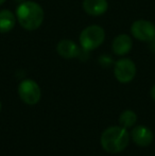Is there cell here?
<instances>
[{"instance_id": "cell-1", "label": "cell", "mask_w": 155, "mask_h": 156, "mask_svg": "<svg viewBox=\"0 0 155 156\" xmlns=\"http://www.w3.org/2000/svg\"><path fill=\"white\" fill-rule=\"evenodd\" d=\"M18 23L28 31H34L41 27L45 18L43 6L35 1H23L16 9Z\"/></svg>"}, {"instance_id": "cell-2", "label": "cell", "mask_w": 155, "mask_h": 156, "mask_svg": "<svg viewBox=\"0 0 155 156\" xmlns=\"http://www.w3.org/2000/svg\"><path fill=\"white\" fill-rule=\"evenodd\" d=\"M130 136L123 126H111L101 135V146L108 153L122 152L128 147Z\"/></svg>"}, {"instance_id": "cell-3", "label": "cell", "mask_w": 155, "mask_h": 156, "mask_svg": "<svg viewBox=\"0 0 155 156\" xmlns=\"http://www.w3.org/2000/svg\"><path fill=\"white\" fill-rule=\"evenodd\" d=\"M79 39L82 50L89 52L99 48L104 43L105 31L101 26L90 25L82 30Z\"/></svg>"}, {"instance_id": "cell-4", "label": "cell", "mask_w": 155, "mask_h": 156, "mask_svg": "<svg viewBox=\"0 0 155 156\" xmlns=\"http://www.w3.org/2000/svg\"><path fill=\"white\" fill-rule=\"evenodd\" d=\"M18 94L20 97L21 101L26 104L34 105L38 103L41 97V87L35 81L26 79L21 81L18 85Z\"/></svg>"}, {"instance_id": "cell-5", "label": "cell", "mask_w": 155, "mask_h": 156, "mask_svg": "<svg viewBox=\"0 0 155 156\" xmlns=\"http://www.w3.org/2000/svg\"><path fill=\"white\" fill-rule=\"evenodd\" d=\"M114 74L118 82L130 83L136 76V65L130 58H121L115 63Z\"/></svg>"}, {"instance_id": "cell-6", "label": "cell", "mask_w": 155, "mask_h": 156, "mask_svg": "<svg viewBox=\"0 0 155 156\" xmlns=\"http://www.w3.org/2000/svg\"><path fill=\"white\" fill-rule=\"evenodd\" d=\"M131 34L138 41L149 43L155 37V25L146 19L135 20L131 26Z\"/></svg>"}, {"instance_id": "cell-7", "label": "cell", "mask_w": 155, "mask_h": 156, "mask_svg": "<svg viewBox=\"0 0 155 156\" xmlns=\"http://www.w3.org/2000/svg\"><path fill=\"white\" fill-rule=\"evenodd\" d=\"M56 52L66 60L78 58L80 55V48L71 39H62L56 45Z\"/></svg>"}, {"instance_id": "cell-8", "label": "cell", "mask_w": 155, "mask_h": 156, "mask_svg": "<svg viewBox=\"0 0 155 156\" xmlns=\"http://www.w3.org/2000/svg\"><path fill=\"white\" fill-rule=\"evenodd\" d=\"M82 8L91 16H101L108 10L107 0H83Z\"/></svg>"}, {"instance_id": "cell-9", "label": "cell", "mask_w": 155, "mask_h": 156, "mask_svg": "<svg viewBox=\"0 0 155 156\" xmlns=\"http://www.w3.org/2000/svg\"><path fill=\"white\" fill-rule=\"evenodd\" d=\"M153 133L150 129L138 125L132 131V139L137 146L139 147H148L153 141Z\"/></svg>"}, {"instance_id": "cell-10", "label": "cell", "mask_w": 155, "mask_h": 156, "mask_svg": "<svg viewBox=\"0 0 155 156\" xmlns=\"http://www.w3.org/2000/svg\"><path fill=\"white\" fill-rule=\"evenodd\" d=\"M133 41L130 35L128 34H119L114 38L112 44V49L117 55H125L132 50Z\"/></svg>"}, {"instance_id": "cell-11", "label": "cell", "mask_w": 155, "mask_h": 156, "mask_svg": "<svg viewBox=\"0 0 155 156\" xmlns=\"http://www.w3.org/2000/svg\"><path fill=\"white\" fill-rule=\"evenodd\" d=\"M16 14L13 13L12 11L4 9L0 11V33H9L12 31L16 23Z\"/></svg>"}, {"instance_id": "cell-12", "label": "cell", "mask_w": 155, "mask_h": 156, "mask_svg": "<svg viewBox=\"0 0 155 156\" xmlns=\"http://www.w3.org/2000/svg\"><path fill=\"white\" fill-rule=\"evenodd\" d=\"M137 121V116L136 114L133 111H124L123 113L120 115L119 118V123L124 127V129H128V127L133 126Z\"/></svg>"}, {"instance_id": "cell-13", "label": "cell", "mask_w": 155, "mask_h": 156, "mask_svg": "<svg viewBox=\"0 0 155 156\" xmlns=\"http://www.w3.org/2000/svg\"><path fill=\"white\" fill-rule=\"evenodd\" d=\"M149 49L151 50L153 53H155V37L149 41Z\"/></svg>"}, {"instance_id": "cell-14", "label": "cell", "mask_w": 155, "mask_h": 156, "mask_svg": "<svg viewBox=\"0 0 155 156\" xmlns=\"http://www.w3.org/2000/svg\"><path fill=\"white\" fill-rule=\"evenodd\" d=\"M151 96H152V98H153V100L155 101V85L151 89Z\"/></svg>"}, {"instance_id": "cell-15", "label": "cell", "mask_w": 155, "mask_h": 156, "mask_svg": "<svg viewBox=\"0 0 155 156\" xmlns=\"http://www.w3.org/2000/svg\"><path fill=\"white\" fill-rule=\"evenodd\" d=\"M4 2H5V0H0V5H2Z\"/></svg>"}, {"instance_id": "cell-16", "label": "cell", "mask_w": 155, "mask_h": 156, "mask_svg": "<svg viewBox=\"0 0 155 156\" xmlns=\"http://www.w3.org/2000/svg\"><path fill=\"white\" fill-rule=\"evenodd\" d=\"M1 106L2 105H1V102H0V112H1Z\"/></svg>"}]
</instances>
